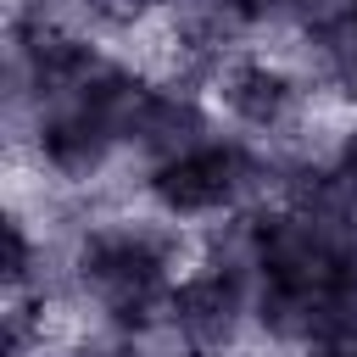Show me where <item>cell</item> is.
<instances>
[{
  "label": "cell",
  "mask_w": 357,
  "mask_h": 357,
  "mask_svg": "<svg viewBox=\"0 0 357 357\" xmlns=\"http://www.w3.org/2000/svg\"><path fill=\"white\" fill-rule=\"evenodd\" d=\"M134 190H139L145 212H162L184 229H201V223L245 212V206H279V167L262 139L218 128L201 151L139 167Z\"/></svg>",
  "instance_id": "obj_1"
},
{
  "label": "cell",
  "mask_w": 357,
  "mask_h": 357,
  "mask_svg": "<svg viewBox=\"0 0 357 357\" xmlns=\"http://www.w3.org/2000/svg\"><path fill=\"white\" fill-rule=\"evenodd\" d=\"M324 95L307 84V73L273 50H245L240 61H229L212 84V106L218 117H229L234 134H251L262 145L284 139L290 128H301L312 117Z\"/></svg>",
  "instance_id": "obj_2"
},
{
  "label": "cell",
  "mask_w": 357,
  "mask_h": 357,
  "mask_svg": "<svg viewBox=\"0 0 357 357\" xmlns=\"http://www.w3.org/2000/svg\"><path fill=\"white\" fill-rule=\"evenodd\" d=\"M251 296H257L251 279L190 262L167 290V329L195 357H234L251 335Z\"/></svg>",
  "instance_id": "obj_3"
},
{
  "label": "cell",
  "mask_w": 357,
  "mask_h": 357,
  "mask_svg": "<svg viewBox=\"0 0 357 357\" xmlns=\"http://www.w3.org/2000/svg\"><path fill=\"white\" fill-rule=\"evenodd\" d=\"M22 156L61 190H100L112 178V167L123 162V145L84 100H73V106H50L33 117Z\"/></svg>",
  "instance_id": "obj_4"
},
{
  "label": "cell",
  "mask_w": 357,
  "mask_h": 357,
  "mask_svg": "<svg viewBox=\"0 0 357 357\" xmlns=\"http://www.w3.org/2000/svg\"><path fill=\"white\" fill-rule=\"evenodd\" d=\"M223 128L212 95L190 89V84H156L128 128V156L139 167H156V162H173V156H190L201 151L212 134Z\"/></svg>",
  "instance_id": "obj_5"
},
{
  "label": "cell",
  "mask_w": 357,
  "mask_h": 357,
  "mask_svg": "<svg viewBox=\"0 0 357 357\" xmlns=\"http://www.w3.org/2000/svg\"><path fill=\"white\" fill-rule=\"evenodd\" d=\"M167 6H173V0H84V17H89V28H95L100 39H128V33H139L145 22L167 17Z\"/></svg>",
  "instance_id": "obj_6"
},
{
  "label": "cell",
  "mask_w": 357,
  "mask_h": 357,
  "mask_svg": "<svg viewBox=\"0 0 357 357\" xmlns=\"http://www.w3.org/2000/svg\"><path fill=\"white\" fill-rule=\"evenodd\" d=\"M50 357H151V346H145V340H128V335H112V329H100V324H89L78 340H67V346L50 351Z\"/></svg>",
  "instance_id": "obj_7"
},
{
  "label": "cell",
  "mask_w": 357,
  "mask_h": 357,
  "mask_svg": "<svg viewBox=\"0 0 357 357\" xmlns=\"http://www.w3.org/2000/svg\"><path fill=\"white\" fill-rule=\"evenodd\" d=\"M296 357H357V335H324V340H312Z\"/></svg>",
  "instance_id": "obj_8"
},
{
  "label": "cell",
  "mask_w": 357,
  "mask_h": 357,
  "mask_svg": "<svg viewBox=\"0 0 357 357\" xmlns=\"http://www.w3.org/2000/svg\"><path fill=\"white\" fill-rule=\"evenodd\" d=\"M346 17H351V22H357V0H346Z\"/></svg>",
  "instance_id": "obj_9"
},
{
  "label": "cell",
  "mask_w": 357,
  "mask_h": 357,
  "mask_svg": "<svg viewBox=\"0 0 357 357\" xmlns=\"http://www.w3.org/2000/svg\"><path fill=\"white\" fill-rule=\"evenodd\" d=\"M234 357H245V351H234Z\"/></svg>",
  "instance_id": "obj_10"
}]
</instances>
